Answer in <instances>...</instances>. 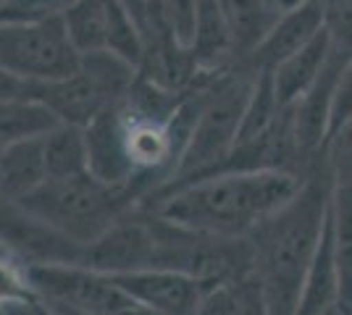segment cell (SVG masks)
Listing matches in <instances>:
<instances>
[{"label": "cell", "mask_w": 352, "mask_h": 315, "mask_svg": "<svg viewBox=\"0 0 352 315\" xmlns=\"http://www.w3.org/2000/svg\"><path fill=\"white\" fill-rule=\"evenodd\" d=\"M331 195L334 179L323 150L321 161L305 174L300 192L248 234L271 315H297L305 273L329 221Z\"/></svg>", "instance_id": "6da1fadb"}, {"label": "cell", "mask_w": 352, "mask_h": 315, "mask_svg": "<svg viewBox=\"0 0 352 315\" xmlns=\"http://www.w3.org/2000/svg\"><path fill=\"white\" fill-rule=\"evenodd\" d=\"M302 181L305 176L281 168L221 171L171 187L142 205L187 229L219 237H248L300 192Z\"/></svg>", "instance_id": "7a4b0ae2"}, {"label": "cell", "mask_w": 352, "mask_h": 315, "mask_svg": "<svg viewBox=\"0 0 352 315\" xmlns=\"http://www.w3.org/2000/svg\"><path fill=\"white\" fill-rule=\"evenodd\" d=\"M147 197L150 187L142 179H134L129 184H111L89 171L74 179H47L40 189L11 205L87 247L121 215L140 208Z\"/></svg>", "instance_id": "3957f363"}, {"label": "cell", "mask_w": 352, "mask_h": 315, "mask_svg": "<svg viewBox=\"0 0 352 315\" xmlns=\"http://www.w3.org/2000/svg\"><path fill=\"white\" fill-rule=\"evenodd\" d=\"M85 53L72 40L66 19L43 16L0 21V71L21 79H66L82 69Z\"/></svg>", "instance_id": "277c9868"}, {"label": "cell", "mask_w": 352, "mask_h": 315, "mask_svg": "<svg viewBox=\"0 0 352 315\" xmlns=\"http://www.w3.org/2000/svg\"><path fill=\"white\" fill-rule=\"evenodd\" d=\"M0 92L3 97H34L50 105L63 124L76 126L92 124L108 105L116 103L113 92L85 66L66 79H21L14 74H3Z\"/></svg>", "instance_id": "5b68a950"}, {"label": "cell", "mask_w": 352, "mask_h": 315, "mask_svg": "<svg viewBox=\"0 0 352 315\" xmlns=\"http://www.w3.org/2000/svg\"><path fill=\"white\" fill-rule=\"evenodd\" d=\"M155 260V231L153 215L145 205L121 215L105 234L85 247L79 266H87L108 276L153 268Z\"/></svg>", "instance_id": "8992f818"}, {"label": "cell", "mask_w": 352, "mask_h": 315, "mask_svg": "<svg viewBox=\"0 0 352 315\" xmlns=\"http://www.w3.org/2000/svg\"><path fill=\"white\" fill-rule=\"evenodd\" d=\"M3 255H11L21 266H56V263H82L85 244L60 234L58 229L37 221L11 202H3L0 213Z\"/></svg>", "instance_id": "52a82bcc"}, {"label": "cell", "mask_w": 352, "mask_h": 315, "mask_svg": "<svg viewBox=\"0 0 352 315\" xmlns=\"http://www.w3.org/2000/svg\"><path fill=\"white\" fill-rule=\"evenodd\" d=\"M113 279L132 300L163 315H195L208 297V292L216 289L190 273L168 268L132 270V273H118Z\"/></svg>", "instance_id": "ba28073f"}, {"label": "cell", "mask_w": 352, "mask_h": 315, "mask_svg": "<svg viewBox=\"0 0 352 315\" xmlns=\"http://www.w3.org/2000/svg\"><path fill=\"white\" fill-rule=\"evenodd\" d=\"M323 30L326 21H323L321 0H302L300 5L281 8L271 32L245 63H250L255 71H274L279 63L313 43Z\"/></svg>", "instance_id": "9c48e42d"}, {"label": "cell", "mask_w": 352, "mask_h": 315, "mask_svg": "<svg viewBox=\"0 0 352 315\" xmlns=\"http://www.w3.org/2000/svg\"><path fill=\"white\" fill-rule=\"evenodd\" d=\"M87 129V148H89V171L103 181L111 184H129L134 181V165L126 152L124 126L118 116L116 103L108 105L98 119L85 126Z\"/></svg>", "instance_id": "30bf717a"}, {"label": "cell", "mask_w": 352, "mask_h": 315, "mask_svg": "<svg viewBox=\"0 0 352 315\" xmlns=\"http://www.w3.org/2000/svg\"><path fill=\"white\" fill-rule=\"evenodd\" d=\"M47 181L43 139L3 145L0 152V192L3 202H19Z\"/></svg>", "instance_id": "8fae6325"}, {"label": "cell", "mask_w": 352, "mask_h": 315, "mask_svg": "<svg viewBox=\"0 0 352 315\" xmlns=\"http://www.w3.org/2000/svg\"><path fill=\"white\" fill-rule=\"evenodd\" d=\"M339 307V268L334 253V229H331V210L318 242V250L310 260V268L302 281V297L297 315H323Z\"/></svg>", "instance_id": "7c38bea8"}, {"label": "cell", "mask_w": 352, "mask_h": 315, "mask_svg": "<svg viewBox=\"0 0 352 315\" xmlns=\"http://www.w3.org/2000/svg\"><path fill=\"white\" fill-rule=\"evenodd\" d=\"M329 56H331V37L323 30L313 43L297 50L294 56H289L271 71L281 105L297 103L318 82V76L323 74V69L329 63Z\"/></svg>", "instance_id": "4fadbf2b"}, {"label": "cell", "mask_w": 352, "mask_h": 315, "mask_svg": "<svg viewBox=\"0 0 352 315\" xmlns=\"http://www.w3.org/2000/svg\"><path fill=\"white\" fill-rule=\"evenodd\" d=\"M219 5L232 32L236 60H248L258 50L281 14V8L271 0H219Z\"/></svg>", "instance_id": "5bb4252c"}, {"label": "cell", "mask_w": 352, "mask_h": 315, "mask_svg": "<svg viewBox=\"0 0 352 315\" xmlns=\"http://www.w3.org/2000/svg\"><path fill=\"white\" fill-rule=\"evenodd\" d=\"M190 50L197 60V69H223V66L236 63L232 32L221 14L219 0H200Z\"/></svg>", "instance_id": "9a60e30c"}, {"label": "cell", "mask_w": 352, "mask_h": 315, "mask_svg": "<svg viewBox=\"0 0 352 315\" xmlns=\"http://www.w3.org/2000/svg\"><path fill=\"white\" fill-rule=\"evenodd\" d=\"M63 121L50 105L34 97H0V139L14 145L24 139H45Z\"/></svg>", "instance_id": "2e32d148"}, {"label": "cell", "mask_w": 352, "mask_h": 315, "mask_svg": "<svg viewBox=\"0 0 352 315\" xmlns=\"http://www.w3.org/2000/svg\"><path fill=\"white\" fill-rule=\"evenodd\" d=\"M47 179H74L89 174L87 129L76 124H60L43 139Z\"/></svg>", "instance_id": "e0dca14e"}, {"label": "cell", "mask_w": 352, "mask_h": 315, "mask_svg": "<svg viewBox=\"0 0 352 315\" xmlns=\"http://www.w3.org/2000/svg\"><path fill=\"white\" fill-rule=\"evenodd\" d=\"M331 229L339 268V310L352 313V192L334 187L331 195Z\"/></svg>", "instance_id": "ac0fdd59"}, {"label": "cell", "mask_w": 352, "mask_h": 315, "mask_svg": "<svg viewBox=\"0 0 352 315\" xmlns=\"http://www.w3.org/2000/svg\"><path fill=\"white\" fill-rule=\"evenodd\" d=\"M326 161L334 187L352 192V119L344 121L326 139Z\"/></svg>", "instance_id": "d6986e66"}, {"label": "cell", "mask_w": 352, "mask_h": 315, "mask_svg": "<svg viewBox=\"0 0 352 315\" xmlns=\"http://www.w3.org/2000/svg\"><path fill=\"white\" fill-rule=\"evenodd\" d=\"M226 286H229V292H232L234 315H271V305H268L265 286L255 270Z\"/></svg>", "instance_id": "ffe728a7"}, {"label": "cell", "mask_w": 352, "mask_h": 315, "mask_svg": "<svg viewBox=\"0 0 352 315\" xmlns=\"http://www.w3.org/2000/svg\"><path fill=\"white\" fill-rule=\"evenodd\" d=\"M76 0H0L3 21H30L43 16H60Z\"/></svg>", "instance_id": "44dd1931"}, {"label": "cell", "mask_w": 352, "mask_h": 315, "mask_svg": "<svg viewBox=\"0 0 352 315\" xmlns=\"http://www.w3.org/2000/svg\"><path fill=\"white\" fill-rule=\"evenodd\" d=\"M331 45L352 50V0H321Z\"/></svg>", "instance_id": "7402d4cb"}, {"label": "cell", "mask_w": 352, "mask_h": 315, "mask_svg": "<svg viewBox=\"0 0 352 315\" xmlns=\"http://www.w3.org/2000/svg\"><path fill=\"white\" fill-rule=\"evenodd\" d=\"M161 11L166 16V21H168V27H171V32L176 34V40L190 47L192 37H195L200 0H161Z\"/></svg>", "instance_id": "603a6c76"}, {"label": "cell", "mask_w": 352, "mask_h": 315, "mask_svg": "<svg viewBox=\"0 0 352 315\" xmlns=\"http://www.w3.org/2000/svg\"><path fill=\"white\" fill-rule=\"evenodd\" d=\"M350 119H352V58L347 60V66L339 74L337 90H334V105H331V129H329V135Z\"/></svg>", "instance_id": "cb8c5ba5"}, {"label": "cell", "mask_w": 352, "mask_h": 315, "mask_svg": "<svg viewBox=\"0 0 352 315\" xmlns=\"http://www.w3.org/2000/svg\"><path fill=\"white\" fill-rule=\"evenodd\" d=\"M0 315H60L56 307H50L34 294H16V297H3V310Z\"/></svg>", "instance_id": "d4e9b609"}, {"label": "cell", "mask_w": 352, "mask_h": 315, "mask_svg": "<svg viewBox=\"0 0 352 315\" xmlns=\"http://www.w3.org/2000/svg\"><path fill=\"white\" fill-rule=\"evenodd\" d=\"M195 315H234V305H232V292L229 286H216L208 292V297L203 300L200 310Z\"/></svg>", "instance_id": "484cf974"}, {"label": "cell", "mask_w": 352, "mask_h": 315, "mask_svg": "<svg viewBox=\"0 0 352 315\" xmlns=\"http://www.w3.org/2000/svg\"><path fill=\"white\" fill-rule=\"evenodd\" d=\"M302 0H276V5L279 8H292V5H300Z\"/></svg>", "instance_id": "4316f807"}, {"label": "cell", "mask_w": 352, "mask_h": 315, "mask_svg": "<svg viewBox=\"0 0 352 315\" xmlns=\"http://www.w3.org/2000/svg\"><path fill=\"white\" fill-rule=\"evenodd\" d=\"M323 315H344V313H342L339 307H334V310H329V313H323Z\"/></svg>", "instance_id": "83f0119b"}, {"label": "cell", "mask_w": 352, "mask_h": 315, "mask_svg": "<svg viewBox=\"0 0 352 315\" xmlns=\"http://www.w3.org/2000/svg\"><path fill=\"white\" fill-rule=\"evenodd\" d=\"M271 3H274V5H276V0H271Z\"/></svg>", "instance_id": "f1b7e54d"}, {"label": "cell", "mask_w": 352, "mask_h": 315, "mask_svg": "<svg viewBox=\"0 0 352 315\" xmlns=\"http://www.w3.org/2000/svg\"><path fill=\"white\" fill-rule=\"evenodd\" d=\"M350 315H352V313H350Z\"/></svg>", "instance_id": "f546056e"}]
</instances>
